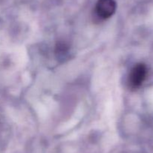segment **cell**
<instances>
[{"label": "cell", "mask_w": 153, "mask_h": 153, "mask_svg": "<svg viewBox=\"0 0 153 153\" xmlns=\"http://www.w3.org/2000/svg\"><path fill=\"white\" fill-rule=\"evenodd\" d=\"M147 69L144 64H137L130 72L128 84L131 88H137L142 85L146 79Z\"/></svg>", "instance_id": "cell-1"}, {"label": "cell", "mask_w": 153, "mask_h": 153, "mask_svg": "<svg viewBox=\"0 0 153 153\" xmlns=\"http://www.w3.org/2000/svg\"><path fill=\"white\" fill-rule=\"evenodd\" d=\"M117 4L114 0H99L96 4L95 11L98 17L105 20L114 14Z\"/></svg>", "instance_id": "cell-2"}]
</instances>
